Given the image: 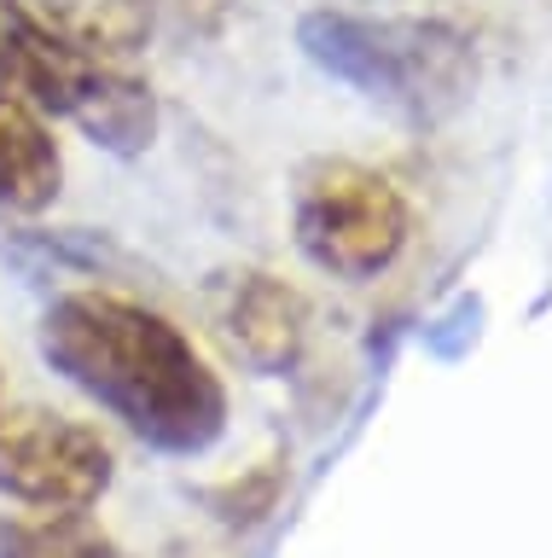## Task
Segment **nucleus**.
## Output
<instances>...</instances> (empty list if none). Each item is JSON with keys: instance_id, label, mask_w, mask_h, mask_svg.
I'll return each mask as SVG.
<instances>
[{"instance_id": "nucleus-11", "label": "nucleus", "mask_w": 552, "mask_h": 558, "mask_svg": "<svg viewBox=\"0 0 552 558\" xmlns=\"http://www.w3.org/2000/svg\"><path fill=\"white\" fill-rule=\"evenodd\" d=\"M0 408H7V390H0Z\"/></svg>"}, {"instance_id": "nucleus-6", "label": "nucleus", "mask_w": 552, "mask_h": 558, "mask_svg": "<svg viewBox=\"0 0 552 558\" xmlns=\"http://www.w3.org/2000/svg\"><path fill=\"white\" fill-rule=\"evenodd\" d=\"M210 320L228 349L256 373H291L308 349L315 308L291 279L268 268H228L210 286Z\"/></svg>"}, {"instance_id": "nucleus-9", "label": "nucleus", "mask_w": 552, "mask_h": 558, "mask_svg": "<svg viewBox=\"0 0 552 558\" xmlns=\"http://www.w3.org/2000/svg\"><path fill=\"white\" fill-rule=\"evenodd\" d=\"M0 558H128L88 512H7Z\"/></svg>"}, {"instance_id": "nucleus-2", "label": "nucleus", "mask_w": 552, "mask_h": 558, "mask_svg": "<svg viewBox=\"0 0 552 558\" xmlns=\"http://www.w3.org/2000/svg\"><path fill=\"white\" fill-rule=\"evenodd\" d=\"M297 47L315 70H326L349 94H360L395 122H413V129H437L477 94L471 35L442 24V17L320 7L303 12Z\"/></svg>"}, {"instance_id": "nucleus-1", "label": "nucleus", "mask_w": 552, "mask_h": 558, "mask_svg": "<svg viewBox=\"0 0 552 558\" xmlns=\"http://www.w3.org/2000/svg\"><path fill=\"white\" fill-rule=\"evenodd\" d=\"M41 355L71 390L158 453L193 460L228 430V384L210 355L186 326L128 291H59L41 314Z\"/></svg>"}, {"instance_id": "nucleus-8", "label": "nucleus", "mask_w": 552, "mask_h": 558, "mask_svg": "<svg viewBox=\"0 0 552 558\" xmlns=\"http://www.w3.org/2000/svg\"><path fill=\"white\" fill-rule=\"evenodd\" d=\"M71 47L123 64L158 35V0H29Z\"/></svg>"}, {"instance_id": "nucleus-3", "label": "nucleus", "mask_w": 552, "mask_h": 558, "mask_svg": "<svg viewBox=\"0 0 552 558\" xmlns=\"http://www.w3.org/2000/svg\"><path fill=\"white\" fill-rule=\"evenodd\" d=\"M0 87L36 105L47 122H71L116 157H140L158 140V99L123 64L71 47L29 0H0Z\"/></svg>"}, {"instance_id": "nucleus-10", "label": "nucleus", "mask_w": 552, "mask_h": 558, "mask_svg": "<svg viewBox=\"0 0 552 558\" xmlns=\"http://www.w3.org/2000/svg\"><path fill=\"white\" fill-rule=\"evenodd\" d=\"M273 500H280V465H273V460H262L245 483L233 477V483L210 488L216 518H228V523H256V518H268Z\"/></svg>"}, {"instance_id": "nucleus-4", "label": "nucleus", "mask_w": 552, "mask_h": 558, "mask_svg": "<svg viewBox=\"0 0 552 558\" xmlns=\"http://www.w3.org/2000/svg\"><path fill=\"white\" fill-rule=\"evenodd\" d=\"M291 233L320 274L360 286L402 262L413 239V204L384 169L355 157H315L297 174Z\"/></svg>"}, {"instance_id": "nucleus-5", "label": "nucleus", "mask_w": 552, "mask_h": 558, "mask_svg": "<svg viewBox=\"0 0 552 558\" xmlns=\"http://www.w3.org/2000/svg\"><path fill=\"white\" fill-rule=\"evenodd\" d=\"M116 453L94 425L47 408H0V500L19 512H94Z\"/></svg>"}, {"instance_id": "nucleus-7", "label": "nucleus", "mask_w": 552, "mask_h": 558, "mask_svg": "<svg viewBox=\"0 0 552 558\" xmlns=\"http://www.w3.org/2000/svg\"><path fill=\"white\" fill-rule=\"evenodd\" d=\"M59 181H64V151L53 140V122L0 87V209L36 216L59 198Z\"/></svg>"}]
</instances>
